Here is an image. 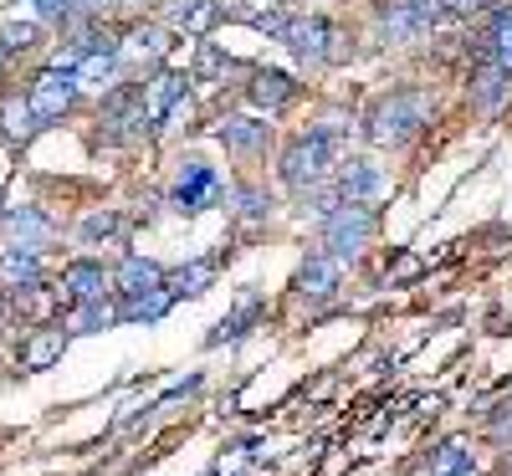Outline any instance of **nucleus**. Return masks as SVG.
I'll return each instance as SVG.
<instances>
[{"label":"nucleus","instance_id":"7","mask_svg":"<svg viewBox=\"0 0 512 476\" xmlns=\"http://www.w3.org/2000/svg\"><path fill=\"white\" fill-rule=\"evenodd\" d=\"M441 21H446V0H395L390 16H384V31L405 41V36H425Z\"/></svg>","mask_w":512,"mask_h":476},{"label":"nucleus","instance_id":"27","mask_svg":"<svg viewBox=\"0 0 512 476\" xmlns=\"http://www.w3.org/2000/svg\"><path fill=\"white\" fill-rule=\"evenodd\" d=\"M256 313H262V302H256V297H246L241 308H236V313H231V318L221 323V333H210V343H226V338H241V333H246V323H251Z\"/></svg>","mask_w":512,"mask_h":476},{"label":"nucleus","instance_id":"25","mask_svg":"<svg viewBox=\"0 0 512 476\" xmlns=\"http://www.w3.org/2000/svg\"><path fill=\"white\" fill-rule=\"evenodd\" d=\"M113 318H118V308H108L103 297H93V302H77L72 328H77V333H98V328H108Z\"/></svg>","mask_w":512,"mask_h":476},{"label":"nucleus","instance_id":"19","mask_svg":"<svg viewBox=\"0 0 512 476\" xmlns=\"http://www.w3.org/2000/svg\"><path fill=\"white\" fill-rule=\"evenodd\" d=\"M11 231H16V246L41 251L52 241V215H41L36 205H21V210H11Z\"/></svg>","mask_w":512,"mask_h":476},{"label":"nucleus","instance_id":"15","mask_svg":"<svg viewBox=\"0 0 512 476\" xmlns=\"http://www.w3.org/2000/svg\"><path fill=\"white\" fill-rule=\"evenodd\" d=\"M338 272H344V262H333L328 251H313L303 267H297V292L303 297H333L338 292Z\"/></svg>","mask_w":512,"mask_h":476},{"label":"nucleus","instance_id":"21","mask_svg":"<svg viewBox=\"0 0 512 476\" xmlns=\"http://www.w3.org/2000/svg\"><path fill=\"white\" fill-rule=\"evenodd\" d=\"M31 134H36V118H31L26 98H6V103H0V139H6V144H26Z\"/></svg>","mask_w":512,"mask_h":476},{"label":"nucleus","instance_id":"24","mask_svg":"<svg viewBox=\"0 0 512 476\" xmlns=\"http://www.w3.org/2000/svg\"><path fill=\"white\" fill-rule=\"evenodd\" d=\"M77 236L88 241V246H98V241H118V236H123V215H118V210H93L88 221L77 226Z\"/></svg>","mask_w":512,"mask_h":476},{"label":"nucleus","instance_id":"30","mask_svg":"<svg viewBox=\"0 0 512 476\" xmlns=\"http://www.w3.org/2000/svg\"><path fill=\"white\" fill-rule=\"evenodd\" d=\"M236 200H241V215H246V221H267V210H272V200H267L262 190H241Z\"/></svg>","mask_w":512,"mask_h":476},{"label":"nucleus","instance_id":"8","mask_svg":"<svg viewBox=\"0 0 512 476\" xmlns=\"http://www.w3.org/2000/svg\"><path fill=\"white\" fill-rule=\"evenodd\" d=\"M333 169H338V180H333L338 200L369 205L374 195H384V169H379L374 159H344V164H333Z\"/></svg>","mask_w":512,"mask_h":476},{"label":"nucleus","instance_id":"23","mask_svg":"<svg viewBox=\"0 0 512 476\" xmlns=\"http://www.w3.org/2000/svg\"><path fill=\"white\" fill-rule=\"evenodd\" d=\"M502 93H507V72H502L497 62H487V67L472 77V98H477V108H497Z\"/></svg>","mask_w":512,"mask_h":476},{"label":"nucleus","instance_id":"11","mask_svg":"<svg viewBox=\"0 0 512 476\" xmlns=\"http://www.w3.org/2000/svg\"><path fill=\"white\" fill-rule=\"evenodd\" d=\"M246 98L262 108V113H277V108H287V103L297 98V82H292L287 72H277V67H251Z\"/></svg>","mask_w":512,"mask_h":476},{"label":"nucleus","instance_id":"16","mask_svg":"<svg viewBox=\"0 0 512 476\" xmlns=\"http://www.w3.org/2000/svg\"><path fill=\"white\" fill-rule=\"evenodd\" d=\"M108 292V272H103V262H72L67 272H62V297L67 302H93V297H103Z\"/></svg>","mask_w":512,"mask_h":476},{"label":"nucleus","instance_id":"18","mask_svg":"<svg viewBox=\"0 0 512 476\" xmlns=\"http://www.w3.org/2000/svg\"><path fill=\"white\" fill-rule=\"evenodd\" d=\"M67 349V333L62 328H36L26 338V349H21V369H52Z\"/></svg>","mask_w":512,"mask_h":476},{"label":"nucleus","instance_id":"26","mask_svg":"<svg viewBox=\"0 0 512 476\" xmlns=\"http://www.w3.org/2000/svg\"><path fill=\"white\" fill-rule=\"evenodd\" d=\"M36 31H41V21H6V26H0V47L16 57V52H26L36 41Z\"/></svg>","mask_w":512,"mask_h":476},{"label":"nucleus","instance_id":"31","mask_svg":"<svg viewBox=\"0 0 512 476\" xmlns=\"http://www.w3.org/2000/svg\"><path fill=\"white\" fill-rule=\"evenodd\" d=\"M6 67H11V52H6V47H0V72H6Z\"/></svg>","mask_w":512,"mask_h":476},{"label":"nucleus","instance_id":"14","mask_svg":"<svg viewBox=\"0 0 512 476\" xmlns=\"http://www.w3.org/2000/svg\"><path fill=\"white\" fill-rule=\"evenodd\" d=\"M216 139H221L226 149H236V154H262L267 139H272V123H267V118H226V123L216 128Z\"/></svg>","mask_w":512,"mask_h":476},{"label":"nucleus","instance_id":"9","mask_svg":"<svg viewBox=\"0 0 512 476\" xmlns=\"http://www.w3.org/2000/svg\"><path fill=\"white\" fill-rule=\"evenodd\" d=\"M185 88H190V77H180V72H154L144 82V118H149V128L164 123L169 113L185 103Z\"/></svg>","mask_w":512,"mask_h":476},{"label":"nucleus","instance_id":"4","mask_svg":"<svg viewBox=\"0 0 512 476\" xmlns=\"http://www.w3.org/2000/svg\"><path fill=\"white\" fill-rule=\"evenodd\" d=\"M77 72H67V67H47V72H36L31 77V88H26V108H31V118H36V128H47V123H57L72 103H77Z\"/></svg>","mask_w":512,"mask_h":476},{"label":"nucleus","instance_id":"33","mask_svg":"<svg viewBox=\"0 0 512 476\" xmlns=\"http://www.w3.org/2000/svg\"><path fill=\"white\" fill-rule=\"evenodd\" d=\"M0 221H6V215H0Z\"/></svg>","mask_w":512,"mask_h":476},{"label":"nucleus","instance_id":"20","mask_svg":"<svg viewBox=\"0 0 512 476\" xmlns=\"http://www.w3.org/2000/svg\"><path fill=\"white\" fill-rule=\"evenodd\" d=\"M487 62H497L512 77V6L492 11V31H487Z\"/></svg>","mask_w":512,"mask_h":476},{"label":"nucleus","instance_id":"12","mask_svg":"<svg viewBox=\"0 0 512 476\" xmlns=\"http://www.w3.org/2000/svg\"><path fill=\"white\" fill-rule=\"evenodd\" d=\"M154 287H164V272L149 262V256H123L118 272L108 277V292H118V297H144Z\"/></svg>","mask_w":512,"mask_h":476},{"label":"nucleus","instance_id":"28","mask_svg":"<svg viewBox=\"0 0 512 476\" xmlns=\"http://www.w3.org/2000/svg\"><path fill=\"white\" fill-rule=\"evenodd\" d=\"M36 21H72L82 11V0H31Z\"/></svg>","mask_w":512,"mask_h":476},{"label":"nucleus","instance_id":"3","mask_svg":"<svg viewBox=\"0 0 512 476\" xmlns=\"http://www.w3.org/2000/svg\"><path fill=\"white\" fill-rule=\"evenodd\" d=\"M369 236H374V210L359 205V200H344L323 215V246H328L333 262H354L369 246Z\"/></svg>","mask_w":512,"mask_h":476},{"label":"nucleus","instance_id":"22","mask_svg":"<svg viewBox=\"0 0 512 476\" xmlns=\"http://www.w3.org/2000/svg\"><path fill=\"white\" fill-rule=\"evenodd\" d=\"M210 277H216V256H200V262H190V267H180L175 277H164L169 287H175V297H195V292H205L210 287Z\"/></svg>","mask_w":512,"mask_h":476},{"label":"nucleus","instance_id":"2","mask_svg":"<svg viewBox=\"0 0 512 476\" xmlns=\"http://www.w3.org/2000/svg\"><path fill=\"white\" fill-rule=\"evenodd\" d=\"M425 123H431V103H425V93L395 88V93H384V98L369 108L364 134H369V144H390V149H395V144L415 139Z\"/></svg>","mask_w":512,"mask_h":476},{"label":"nucleus","instance_id":"10","mask_svg":"<svg viewBox=\"0 0 512 476\" xmlns=\"http://www.w3.org/2000/svg\"><path fill=\"white\" fill-rule=\"evenodd\" d=\"M221 16H226L221 0H169V6H164V26L185 31V36H205Z\"/></svg>","mask_w":512,"mask_h":476},{"label":"nucleus","instance_id":"32","mask_svg":"<svg viewBox=\"0 0 512 476\" xmlns=\"http://www.w3.org/2000/svg\"><path fill=\"white\" fill-rule=\"evenodd\" d=\"M451 476H477V471H472V466H466V471H451Z\"/></svg>","mask_w":512,"mask_h":476},{"label":"nucleus","instance_id":"17","mask_svg":"<svg viewBox=\"0 0 512 476\" xmlns=\"http://www.w3.org/2000/svg\"><path fill=\"white\" fill-rule=\"evenodd\" d=\"M175 302H180L175 287L164 282V287H154V292H144V297H118V318H123V323H159L169 308H175Z\"/></svg>","mask_w":512,"mask_h":476},{"label":"nucleus","instance_id":"5","mask_svg":"<svg viewBox=\"0 0 512 476\" xmlns=\"http://www.w3.org/2000/svg\"><path fill=\"white\" fill-rule=\"evenodd\" d=\"M287 47L303 57L308 67H323V62H338L344 57V36H338V26L333 21H323V16H303V21H287Z\"/></svg>","mask_w":512,"mask_h":476},{"label":"nucleus","instance_id":"1","mask_svg":"<svg viewBox=\"0 0 512 476\" xmlns=\"http://www.w3.org/2000/svg\"><path fill=\"white\" fill-rule=\"evenodd\" d=\"M333 164H338V128H333V123H318V128L297 134V139L282 149L277 175H282L287 190H303V195H308L313 185H323V180L333 175Z\"/></svg>","mask_w":512,"mask_h":476},{"label":"nucleus","instance_id":"13","mask_svg":"<svg viewBox=\"0 0 512 476\" xmlns=\"http://www.w3.org/2000/svg\"><path fill=\"white\" fill-rule=\"evenodd\" d=\"M41 277H47V267H41V251L11 246L6 256H0V287H11V292H36Z\"/></svg>","mask_w":512,"mask_h":476},{"label":"nucleus","instance_id":"6","mask_svg":"<svg viewBox=\"0 0 512 476\" xmlns=\"http://www.w3.org/2000/svg\"><path fill=\"white\" fill-rule=\"evenodd\" d=\"M226 195V180L210 169L205 159H185L180 175H175V190H169V205H175L180 215H200L205 205H216Z\"/></svg>","mask_w":512,"mask_h":476},{"label":"nucleus","instance_id":"29","mask_svg":"<svg viewBox=\"0 0 512 476\" xmlns=\"http://www.w3.org/2000/svg\"><path fill=\"white\" fill-rule=\"evenodd\" d=\"M472 461H466V446L461 441H446L441 446V456H436V466H431V476H451V471H466Z\"/></svg>","mask_w":512,"mask_h":476}]
</instances>
